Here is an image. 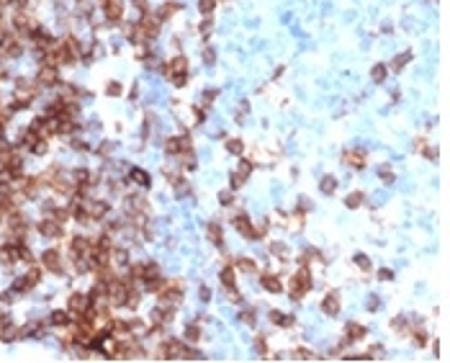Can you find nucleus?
<instances>
[{
  "label": "nucleus",
  "mask_w": 450,
  "mask_h": 363,
  "mask_svg": "<svg viewBox=\"0 0 450 363\" xmlns=\"http://www.w3.org/2000/svg\"><path fill=\"white\" fill-rule=\"evenodd\" d=\"M134 54H137L139 59H142V57L147 59V57H149V44H147V41H144V44H134Z\"/></svg>",
  "instance_id": "nucleus-42"
},
{
  "label": "nucleus",
  "mask_w": 450,
  "mask_h": 363,
  "mask_svg": "<svg viewBox=\"0 0 450 363\" xmlns=\"http://www.w3.org/2000/svg\"><path fill=\"white\" fill-rule=\"evenodd\" d=\"M234 268L242 270V273H257V263L252 258H237L234 260Z\"/></svg>",
  "instance_id": "nucleus-21"
},
{
  "label": "nucleus",
  "mask_w": 450,
  "mask_h": 363,
  "mask_svg": "<svg viewBox=\"0 0 450 363\" xmlns=\"http://www.w3.org/2000/svg\"><path fill=\"white\" fill-rule=\"evenodd\" d=\"M90 306V296L83 294V291H75V294H70L67 299V312H72V317H80L85 309Z\"/></svg>",
  "instance_id": "nucleus-4"
},
{
  "label": "nucleus",
  "mask_w": 450,
  "mask_h": 363,
  "mask_svg": "<svg viewBox=\"0 0 450 363\" xmlns=\"http://www.w3.org/2000/svg\"><path fill=\"white\" fill-rule=\"evenodd\" d=\"M224 294H227V299H229V302H234V304L242 302V294L237 291V286H227V288H224Z\"/></svg>",
  "instance_id": "nucleus-39"
},
{
  "label": "nucleus",
  "mask_w": 450,
  "mask_h": 363,
  "mask_svg": "<svg viewBox=\"0 0 450 363\" xmlns=\"http://www.w3.org/2000/svg\"><path fill=\"white\" fill-rule=\"evenodd\" d=\"M178 11H180V5H178V3H162V5L157 8V13H155V16L160 18V21H170V18H173Z\"/></svg>",
  "instance_id": "nucleus-17"
},
{
  "label": "nucleus",
  "mask_w": 450,
  "mask_h": 363,
  "mask_svg": "<svg viewBox=\"0 0 450 363\" xmlns=\"http://www.w3.org/2000/svg\"><path fill=\"white\" fill-rule=\"evenodd\" d=\"M319 309L327 314V317H337L340 314V296H337V291H329L327 296H324Z\"/></svg>",
  "instance_id": "nucleus-10"
},
{
  "label": "nucleus",
  "mask_w": 450,
  "mask_h": 363,
  "mask_svg": "<svg viewBox=\"0 0 450 363\" xmlns=\"http://www.w3.org/2000/svg\"><path fill=\"white\" fill-rule=\"evenodd\" d=\"M378 178H381L386 186H391V183H394V173H391V170L386 168V165H381V168H378Z\"/></svg>",
  "instance_id": "nucleus-38"
},
{
  "label": "nucleus",
  "mask_w": 450,
  "mask_h": 363,
  "mask_svg": "<svg viewBox=\"0 0 450 363\" xmlns=\"http://www.w3.org/2000/svg\"><path fill=\"white\" fill-rule=\"evenodd\" d=\"M201 299H203V302H209V299H211V288H209V286L201 288Z\"/></svg>",
  "instance_id": "nucleus-60"
},
{
  "label": "nucleus",
  "mask_w": 450,
  "mask_h": 363,
  "mask_svg": "<svg viewBox=\"0 0 450 363\" xmlns=\"http://www.w3.org/2000/svg\"><path fill=\"white\" fill-rule=\"evenodd\" d=\"M47 150H49L47 139H39V142H36L34 147H31V152H34V155H47Z\"/></svg>",
  "instance_id": "nucleus-44"
},
{
  "label": "nucleus",
  "mask_w": 450,
  "mask_h": 363,
  "mask_svg": "<svg viewBox=\"0 0 450 363\" xmlns=\"http://www.w3.org/2000/svg\"><path fill=\"white\" fill-rule=\"evenodd\" d=\"M72 147H75L77 152H80V150H83V152H88V150H90L88 144H85V142H80V139H75V142H72Z\"/></svg>",
  "instance_id": "nucleus-59"
},
{
  "label": "nucleus",
  "mask_w": 450,
  "mask_h": 363,
  "mask_svg": "<svg viewBox=\"0 0 450 363\" xmlns=\"http://www.w3.org/2000/svg\"><path fill=\"white\" fill-rule=\"evenodd\" d=\"M206 237L214 248H224V227L219 222H209L206 224Z\"/></svg>",
  "instance_id": "nucleus-9"
},
{
  "label": "nucleus",
  "mask_w": 450,
  "mask_h": 363,
  "mask_svg": "<svg viewBox=\"0 0 450 363\" xmlns=\"http://www.w3.org/2000/svg\"><path fill=\"white\" fill-rule=\"evenodd\" d=\"M41 88H54L59 83V67H52V65H41L39 67V75H36Z\"/></svg>",
  "instance_id": "nucleus-5"
},
{
  "label": "nucleus",
  "mask_w": 450,
  "mask_h": 363,
  "mask_svg": "<svg viewBox=\"0 0 450 363\" xmlns=\"http://www.w3.org/2000/svg\"><path fill=\"white\" fill-rule=\"evenodd\" d=\"M198 29H201V34H209V31L214 29V23L209 21V18H203V23H201V26H198Z\"/></svg>",
  "instance_id": "nucleus-56"
},
{
  "label": "nucleus",
  "mask_w": 450,
  "mask_h": 363,
  "mask_svg": "<svg viewBox=\"0 0 450 363\" xmlns=\"http://www.w3.org/2000/svg\"><path fill=\"white\" fill-rule=\"evenodd\" d=\"M386 77H389V67H386L383 62H376L371 67V80L373 83H386Z\"/></svg>",
  "instance_id": "nucleus-20"
},
{
  "label": "nucleus",
  "mask_w": 450,
  "mask_h": 363,
  "mask_svg": "<svg viewBox=\"0 0 450 363\" xmlns=\"http://www.w3.org/2000/svg\"><path fill=\"white\" fill-rule=\"evenodd\" d=\"M129 180H131V183H137L139 188H149L152 186L149 173H147V170H142V168H131L129 170Z\"/></svg>",
  "instance_id": "nucleus-14"
},
{
  "label": "nucleus",
  "mask_w": 450,
  "mask_h": 363,
  "mask_svg": "<svg viewBox=\"0 0 450 363\" xmlns=\"http://www.w3.org/2000/svg\"><path fill=\"white\" fill-rule=\"evenodd\" d=\"M36 229H39V234H41V237H47V240H57V237H62V234H65V227H62L57 219H52V216L41 219Z\"/></svg>",
  "instance_id": "nucleus-2"
},
{
  "label": "nucleus",
  "mask_w": 450,
  "mask_h": 363,
  "mask_svg": "<svg viewBox=\"0 0 450 363\" xmlns=\"http://www.w3.org/2000/svg\"><path fill=\"white\" fill-rule=\"evenodd\" d=\"M263 288H265V291H270V294H281L283 291V281L278 278V276H273V273H265L263 276Z\"/></svg>",
  "instance_id": "nucleus-16"
},
{
  "label": "nucleus",
  "mask_w": 450,
  "mask_h": 363,
  "mask_svg": "<svg viewBox=\"0 0 450 363\" xmlns=\"http://www.w3.org/2000/svg\"><path fill=\"white\" fill-rule=\"evenodd\" d=\"M270 255H275V258L286 260V258H288V248H286L283 242H273V245H270Z\"/></svg>",
  "instance_id": "nucleus-33"
},
{
  "label": "nucleus",
  "mask_w": 450,
  "mask_h": 363,
  "mask_svg": "<svg viewBox=\"0 0 450 363\" xmlns=\"http://www.w3.org/2000/svg\"><path fill=\"white\" fill-rule=\"evenodd\" d=\"M216 98H219V90H216V88L206 90V93H203V106H209L211 101H216Z\"/></svg>",
  "instance_id": "nucleus-47"
},
{
  "label": "nucleus",
  "mask_w": 450,
  "mask_h": 363,
  "mask_svg": "<svg viewBox=\"0 0 450 363\" xmlns=\"http://www.w3.org/2000/svg\"><path fill=\"white\" fill-rule=\"evenodd\" d=\"M16 338H21V330H18L16 325L8 322V325H3V327H0V340H3V343H13Z\"/></svg>",
  "instance_id": "nucleus-19"
},
{
  "label": "nucleus",
  "mask_w": 450,
  "mask_h": 363,
  "mask_svg": "<svg viewBox=\"0 0 450 363\" xmlns=\"http://www.w3.org/2000/svg\"><path fill=\"white\" fill-rule=\"evenodd\" d=\"M49 322L54 325V327H67V325H70V312H65V309H54L52 317H49Z\"/></svg>",
  "instance_id": "nucleus-22"
},
{
  "label": "nucleus",
  "mask_w": 450,
  "mask_h": 363,
  "mask_svg": "<svg viewBox=\"0 0 450 363\" xmlns=\"http://www.w3.org/2000/svg\"><path fill=\"white\" fill-rule=\"evenodd\" d=\"M239 320H242V322H247L250 327H255V309H245V312H239Z\"/></svg>",
  "instance_id": "nucleus-43"
},
{
  "label": "nucleus",
  "mask_w": 450,
  "mask_h": 363,
  "mask_svg": "<svg viewBox=\"0 0 450 363\" xmlns=\"http://www.w3.org/2000/svg\"><path fill=\"white\" fill-rule=\"evenodd\" d=\"M126 204H129L131 214H147L149 211V204H147V198H144V196H129V198H126Z\"/></svg>",
  "instance_id": "nucleus-15"
},
{
  "label": "nucleus",
  "mask_w": 450,
  "mask_h": 363,
  "mask_svg": "<svg viewBox=\"0 0 450 363\" xmlns=\"http://www.w3.org/2000/svg\"><path fill=\"white\" fill-rule=\"evenodd\" d=\"M219 204H221V206L234 204V193H232V191H221V193H219Z\"/></svg>",
  "instance_id": "nucleus-46"
},
{
  "label": "nucleus",
  "mask_w": 450,
  "mask_h": 363,
  "mask_svg": "<svg viewBox=\"0 0 450 363\" xmlns=\"http://www.w3.org/2000/svg\"><path fill=\"white\" fill-rule=\"evenodd\" d=\"M386 353H383V345H373L371 353H368V358H383Z\"/></svg>",
  "instance_id": "nucleus-52"
},
{
  "label": "nucleus",
  "mask_w": 450,
  "mask_h": 363,
  "mask_svg": "<svg viewBox=\"0 0 450 363\" xmlns=\"http://www.w3.org/2000/svg\"><path fill=\"white\" fill-rule=\"evenodd\" d=\"M255 350L260 353V356H265V335H257V340H255Z\"/></svg>",
  "instance_id": "nucleus-50"
},
{
  "label": "nucleus",
  "mask_w": 450,
  "mask_h": 363,
  "mask_svg": "<svg viewBox=\"0 0 450 363\" xmlns=\"http://www.w3.org/2000/svg\"><path fill=\"white\" fill-rule=\"evenodd\" d=\"M288 224H291V229H293V232H301V224H304V211H296V214L291 216V219L286 222V227H288Z\"/></svg>",
  "instance_id": "nucleus-35"
},
{
  "label": "nucleus",
  "mask_w": 450,
  "mask_h": 363,
  "mask_svg": "<svg viewBox=\"0 0 450 363\" xmlns=\"http://www.w3.org/2000/svg\"><path fill=\"white\" fill-rule=\"evenodd\" d=\"M291 358H296V361H311V358H317L311 350H306V348H296L293 353H291Z\"/></svg>",
  "instance_id": "nucleus-36"
},
{
  "label": "nucleus",
  "mask_w": 450,
  "mask_h": 363,
  "mask_svg": "<svg viewBox=\"0 0 450 363\" xmlns=\"http://www.w3.org/2000/svg\"><path fill=\"white\" fill-rule=\"evenodd\" d=\"M345 165L347 168H355V170H363L365 168V162H368V155H365V150L363 147H353V150H347L345 152Z\"/></svg>",
  "instance_id": "nucleus-6"
},
{
  "label": "nucleus",
  "mask_w": 450,
  "mask_h": 363,
  "mask_svg": "<svg viewBox=\"0 0 450 363\" xmlns=\"http://www.w3.org/2000/svg\"><path fill=\"white\" fill-rule=\"evenodd\" d=\"M353 263H355L360 270H371V268H373V266H371V258L363 255V252H355V255H353Z\"/></svg>",
  "instance_id": "nucleus-32"
},
{
  "label": "nucleus",
  "mask_w": 450,
  "mask_h": 363,
  "mask_svg": "<svg viewBox=\"0 0 450 363\" xmlns=\"http://www.w3.org/2000/svg\"><path fill=\"white\" fill-rule=\"evenodd\" d=\"M412 59V52H401V54H396V57L391 59V65H386L391 72H401L404 67H407V62Z\"/></svg>",
  "instance_id": "nucleus-18"
},
{
  "label": "nucleus",
  "mask_w": 450,
  "mask_h": 363,
  "mask_svg": "<svg viewBox=\"0 0 450 363\" xmlns=\"http://www.w3.org/2000/svg\"><path fill=\"white\" fill-rule=\"evenodd\" d=\"M203 119H206L203 108L201 106H193V124H203Z\"/></svg>",
  "instance_id": "nucleus-49"
},
{
  "label": "nucleus",
  "mask_w": 450,
  "mask_h": 363,
  "mask_svg": "<svg viewBox=\"0 0 450 363\" xmlns=\"http://www.w3.org/2000/svg\"><path fill=\"white\" fill-rule=\"evenodd\" d=\"M41 268H49L52 273H62V252L57 248H49L41 252Z\"/></svg>",
  "instance_id": "nucleus-3"
},
{
  "label": "nucleus",
  "mask_w": 450,
  "mask_h": 363,
  "mask_svg": "<svg viewBox=\"0 0 450 363\" xmlns=\"http://www.w3.org/2000/svg\"><path fill=\"white\" fill-rule=\"evenodd\" d=\"M41 276H44V270H41L39 266H31L29 270H26V281H29V286H31V288L41 281Z\"/></svg>",
  "instance_id": "nucleus-29"
},
{
  "label": "nucleus",
  "mask_w": 450,
  "mask_h": 363,
  "mask_svg": "<svg viewBox=\"0 0 450 363\" xmlns=\"http://www.w3.org/2000/svg\"><path fill=\"white\" fill-rule=\"evenodd\" d=\"M219 278H221L224 288H227V286H237V273H234V266H224Z\"/></svg>",
  "instance_id": "nucleus-23"
},
{
  "label": "nucleus",
  "mask_w": 450,
  "mask_h": 363,
  "mask_svg": "<svg viewBox=\"0 0 450 363\" xmlns=\"http://www.w3.org/2000/svg\"><path fill=\"white\" fill-rule=\"evenodd\" d=\"M309 291H311V273H309V268L299 266V270L288 278V296H291L293 302H301Z\"/></svg>",
  "instance_id": "nucleus-1"
},
{
  "label": "nucleus",
  "mask_w": 450,
  "mask_h": 363,
  "mask_svg": "<svg viewBox=\"0 0 450 363\" xmlns=\"http://www.w3.org/2000/svg\"><path fill=\"white\" fill-rule=\"evenodd\" d=\"M365 201V193L363 191H353V193H347V198H345V206H350V209H358L360 204Z\"/></svg>",
  "instance_id": "nucleus-26"
},
{
  "label": "nucleus",
  "mask_w": 450,
  "mask_h": 363,
  "mask_svg": "<svg viewBox=\"0 0 450 363\" xmlns=\"http://www.w3.org/2000/svg\"><path fill=\"white\" fill-rule=\"evenodd\" d=\"M29 288H31V286H29V281H26V276H23V278H16L13 284H11V291H13V294H26Z\"/></svg>",
  "instance_id": "nucleus-34"
},
{
  "label": "nucleus",
  "mask_w": 450,
  "mask_h": 363,
  "mask_svg": "<svg viewBox=\"0 0 450 363\" xmlns=\"http://www.w3.org/2000/svg\"><path fill=\"white\" fill-rule=\"evenodd\" d=\"M101 5H103V16L111 23L121 21V16H124V0H103Z\"/></svg>",
  "instance_id": "nucleus-8"
},
{
  "label": "nucleus",
  "mask_w": 450,
  "mask_h": 363,
  "mask_svg": "<svg viewBox=\"0 0 450 363\" xmlns=\"http://www.w3.org/2000/svg\"><path fill=\"white\" fill-rule=\"evenodd\" d=\"M170 80H173L175 88H183V85L188 83V75H175V77H170Z\"/></svg>",
  "instance_id": "nucleus-55"
},
{
  "label": "nucleus",
  "mask_w": 450,
  "mask_h": 363,
  "mask_svg": "<svg viewBox=\"0 0 450 363\" xmlns=\"http://www.w3.org/2000/svg\"><path fill=\"white\" fill-rule=\"evenodd\" d=\"M268 320L273 322V325H278V327H293V314H283L281 309H270L268 312Z\"/></svg>",
  "instance_id": "nucleus-12"
},
{
  "label": "nucleus",
  "mask_w": 450,
  "mask_h": 363,
  "mask_svg": "<svg viewBox=\"0 0 450 363\" xmlns=\"http://www.w3.org/2000/svg\"><path fill=\"white\" fill-rule=\"evenodd\" d=\"M232 224H234V229H237L242 237H247V240H252V222H250V216L247 214H237L232 219Z\"/></svg>",
  "instance_id": "nucleus-11"
},
{
  "label": "nucleus",
  "mask_w": 450,
  "mask_h": 363,
  "mask_svg": "<svg viewBox=\"0 0 450 363\" xmlns=\"http://www.w3.org/2000/svg\"><path fill=\"white\" fill-rule=\"evenodd\" d=\"M203 338V332H201V327H198V325H188V327H185V343H198V340H201Z\"/></svg>",
  "instance_id": "nucleus-27"
},
{
  "label": "nucleus",
  "mask_w": 450,
  "mask_h": 363,
  "mask_svg": "<svg viewBox=\"0 0 450 363\" xmlns=\"http://www.w3.org/2000/svg\"><path fill=\"white\" fill-rule=\"evenodd\" d=\"M106 93L116 98V96H121V93H124V88H121V83H111V85L106 88Z\"/></svg>",
  "instance_id": "nucleus-48"
},
{
  "label": "nucleus",
  "mask_w": 450,
  "mask_h": 363,
  "mask_svg": "<svg viewBox=\"0 0 450 363\" xmlns=\"http://www.w3.org/2000/svg\"><path fill=\"white\" fill-rule=\"evenodd\" d=\"M229 183H232V191H237V188H242V183H245V175L234 170V173L229 175Z\"/></svg>",
  "instance_id": "nucleus-41"
},
{
  "label": "nucleus",
  "mask_w": 450,
  "mask_h": 363,
  "mask_svg": "<svg viewBox=\"0 0 450 363\" xmlns=\"http://www.w3.org/2000/svg\"><path fill=\"white\" fill-rule=\"evenodd\" d=\"M422 152H425L427 160H437V150H435V147H427V144H425V147H422Z\"/></svg>",
  "instance_id": "nucleus-54"
},
{
  "label": "nucleus",
  "mask_w": 450,
  "mask_h": 363,
  "mask_svg": "<svg viewBox=\"0 0 450 363\" xmlns=\"http://www.w3.org/2000/svg\"><path fill=\"white\" fill-rule=\"evenodd\" d=\"M412 338H414V345H417V348H425L427 345V330L422 327V325L412 330Z\"/></svg>",
  "instance_id": "nucleus-28"
},
{
  "label": "nucleus",
  "mask_w": 450,
  "mask_h": 363,
  "mask_svg": "<svg viewBox=\"0 0 450 363\" xmlns=\"http://www.w3.org/2000/svg\"><path fill=\"white\" fill-rule=\"evenodd\" d=\"M378 304H381V302H378V296H371V299H368V309H371V312L378 309Z\"/></svg>",
  "instance_id": "nucleus-57"
},
{
  "label": "nucleus",
  "mask_w": 450,
  "mask_h": 363,
  "mask_svg": "<svg viewBox=\"0 0 450 363\" xmlns=\"http://www.w3.org/2000/svg\"><path fill=\"white\" fill-rule=\"evenodd\" d=\"M252 168H255V162H252V160H242V162H239V170H237V173H242V175L247 178V175L252 173Z\"/></svg>",
  "instance_id": "nucleus-45"
},
{
  "label": "nucleus",
  "mask_w": 450,
  "mask_h": 363,
  "mask_svg": "<svg viewBox=\"0 0 450 363\" xmlns=\"http://www.w3.org/2000/svg\"><path fill=\"white\" fill-rule=\"evenodd\" d=\"M391 327H394V332L404 335V332H407V317H394V320H391Z\"/></svg>",
  "instance_id": "nucleus-37"
},
{
  "label": "nucleus",
  "mask_w": 450,
  "mask_h": 363,
  "mask_svg": "<svg viewBox=\"0 0 450 363\" xmlns=\"http://www.w3.org/2000/svg\"><path fill=\"white\" fill-rule=\"evenodd\" d=\"M227 152H229V155H242V152H245V142H242V139H229L227 142Z\"/></svg>",
  "instance_id": "nucleus-31"
},
{
  "label": "nucleus",
  "mask_w": 450,
  "mask_h": 363,
  "mask_svg": "<svg viewBox=\"0 0 450 363\" xmlns=\"http://www.w3.org/2000/svg\"><path fill=\"white\" fill-rule=\"evenodd\" d=\"M173 193H175V198H183V196H188L191 193V186H188V180H183V178H178V180H173Z\"/></svg>",
  "instance_id": "nucleus-24"
},
{
  "label": "nucleus",
  "mask_w": 450,
  "mask_h": 363,
  "mask_svg": "<svg viewBox=\"0 0 450 363\" xmlns=\"http://www.w3.org/2000/svg\"><path fill=\"white\" fill-rule=\"evenodd\" d=\"M134 3V8H137V11L142 13V11H147V0H131Z\"/></svg>",
  "instance_id": "nucleus-58"
},
{
  "label": "nucleus",
  "mask_w": 450,
  "mask_h": 363,
  "mask_svg": "<svg viewBox=\"0 0 450 363\" xmlns=\"http://www.w3.org/2000/svg\"><path fill=\"white\" fill-rule=\"evenodd\" d=\"M214 8H216V0H198V11H201L203 16H209Z\"/></svg>",
  "instance_id": "nucleus-40"
},
{
  "label": "nucleus",
  "mask_w": 450,
  "mask_h": 363,
  "mask_svg": "<svg viewBox=\"0 0 450 363\" xmlns=\"http://www.w3.org/2000/svg\"><path fill=\"white\" fill-rule=\"evenodd\" d=\"M98 152H101V155H108V152H111V144H101V147H98Z\"/></svg>",
  "instance_id": "nucleus-61"
},
{
  "label": "nucleus",
  "mask_w": 450,
  "mask_h": 363,
  "mask_svg": "<svg viewBox=\"0 0 450 363\" xmlns=\"http://www.w3.org/2000/svg\"><path fill=\"white\" fill-rule=\"evenodd\" d=\"M391 278H394V270H389V268L378 270V281H391Z\"/></svg>",
  "instance_id": "nucleus-53"
},
{
  "label": "nucleus",
  "mask_w": 450,
  "mask_h": 363,
  "mask_svg": "<svg viewBox=\"0 0 450 363\" xmlns=\"http://www.w3.org/2000/svg\"><path fill=\"white\" fill-rule=\"evenodd\" d=\"M162 72H165L167 77H175V75H188V59L183 57V54H178V57H173V59H170L165 67H162Z\"/></svg>",
  "instance_id": "nucleus-7"
},
{
  "label": "nucleus",
  "mask_w": 450,
  "mask_h": 363,
  "mask_svg": "<svg viewBox=\"0 0 450 363\" xmlns=\"http://www.w3.org/2000/svg\"><path fill=\"white\" fill-rule=\"evenodd\" d=\"M183 152V144H180V137H170L165 142V155H180Z\"/></svg>",
  "instance_id": "nucleus-25"
},
{
  "label": "nucleus",
  "mask_w": 450,
  "mask_h": 363,
  "mask_svg": "<svg viewBox=\"0 0 450 363\" xmlns=\"http://www.w3.org/2000/svg\"><path fill=\"white\" fill-rule=\"evenodd\" d=\"M319 188H322V193H335L337 178H335V175H324V178L319 180Z\"/></svg>",
  "instance_id": "nucleus-30"
},
{
  "label": "nucleus",
  "mask_w": 450,
  "mask_h": 363,
  "mask_svg": "<svg viewBox=\"0 0 450 363\" xmlns=\"http://www.w3.org/2000/svg\"><path fill=\"white\" fill-rule=\"evenodd\" d=\"M77 3H83V0H77Z\"/></svg>",
  "instance_id": "nucleus-62"
},
{
  "label": "nucleus",
  "mask_w": 450,
  "mask_h": 363,
  "mask_svg": "<svg viewBox=\"0 0 450 363\" xmlns=\"http://www.w3.org/2000/svg\"><path fill=\"white\" fill-rule=\"evenodd\" d=\"M365 338V327L363 325H358V322H347V327H345V340L353 345V343L358 340H363Z\"/></svg>",
  "instance_id": "nucleus-13"
},
{
  "label": "nucleus",
  "mask_w": 450,
  "mask_h": 363,
  "mask_svg": "<svg viewBox=\"0 0 450 363\" xmlns=\"http://www.w3.org/2000/svg\"><path fill=\"white\" fill-rule=\"evenodd\" d=\"M214 59H216L214 49H211V47H206V49H203V62H206V65H214Z\"/></svg>",
  "instance_id": "nucleus-51"
}]
</instances>
